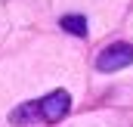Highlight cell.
<instances>
[{"instance_id": "1", "label": "cell", "mask_w": 133, "mask_h": 127, "mask_svg": "<svg viewBox=\"0 0 133 127\" xmlns=\"http://www.w3.org/2000/svg\"><path fill=\"white\" fill-rule=\"evenodd\" d=\"M127 65H133V47L130 43H108L96 56V68L99 71H121Z\"/></svg>"}, {"instance_id": "2", "label": "cell", "mask_w": 133, "mask_h": 127, "mask_svg": "<svg viewBox=\"0 0 133 127\" xmlns=\"http://www.w3.org/2000/svg\"><path fill=\"white\" fill-rule=\"evenodd\" d=\"M68 109H71V93L68 90H53L40 99V118L43 121H59L65 118Z\"/></svg>"}, {"instance_id": "3", "label": "cell", "mask_w": 133, "mask_h": 127, "mask_svg": "<svg viewBox=\"0 0 133 127\" xmlns=\"http://www.w3.org/2000/svg\"><path fill=\"white\" fill-rule=\"evenodd\" d=\"M34 115H40V102H25V105L12 109L9 121H12V124H28V121H31Z\"/></svg>"}, {"instance_id": "4", "label": "cell", "mask_w": 133, "mask_h": 127, "mask_svg": "<svg viewBox=\"0 0 133 127\" xmlns=\"http://www.w3.org/2000/svg\"><path fill=\"white\" fill-rule=\"evenodd\" d=\"M62 28L74 37H87V19L84 16H62Z\"/></svg>"}]
</instances>
